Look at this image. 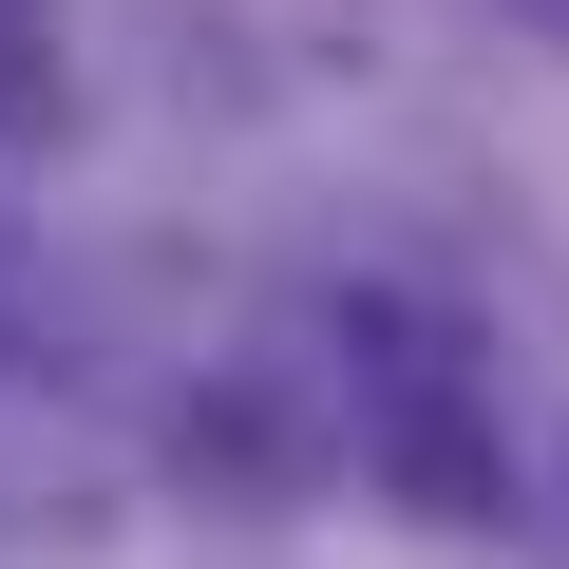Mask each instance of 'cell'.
Wrapping results in <instances>:
<instances>
[{
	"label": "cell",
	"instance_id": "cell-2",
	"mask_svg": "<svg viewBox=\"0 0 569 569\" xmlns=\"http://www.w3.org/2000/svg\"><path fill=\"white\" fill-rule=\"evenodd\" d=\"M77 114V58H58V0H0V152H39Z\"/></svg>",
	"mask_w": 569,
	"mask_h": 569
},
{
	"label": "cell",
	"instance_id": "cell-1",
	"mask_svg": "<svg viewBox=\"0 0 569 569\" xmlns=\"http://www.w3.org/2000/svg\"><path fill=\"white\" fill-rule=\"evenodd\" d=\"M342 342L380 361V475H399V512L493 531V437H475V399H456V323H437V305H361Z\"/></svg>",
	"mask_w": 569,
	"mask_h": 569
},
{
	"label": "cell",
	"instance_id": "cell-3",
	"mask_svg": "<svg viewBox=\"0 0 569 569\" xmlns=\"http://www.w3.org/2000/svg\"><path fill=\"white\" fill-rule=\"evenodd\" d=\"M512 20H531V39H550V58H569V0H512Z\"/></svg>",
	"mask_w": 569,
	"mask_h": 569
}]
</instances>
